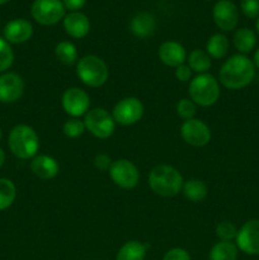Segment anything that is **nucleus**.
I'll return each mask as SVG.
<instances>
[{"mask_svg": "<svg viewBox=\"0 0 259 260\" xmlns=\"http://www.w3.org/2000/svg\"><path fill=\"white\" fill-rule=\"evenodd\" d=\"M255 78V66L246 55L231 56L223 62L218 73V83L226 89L239 90L248 86Z\"/></svg>", "mask_w": 259, "mask_h": 260, "instance_id": "f257e3e1", "label": "nucleus"}, {"mask_svg": "<svg viewBox=\"0 0 259 260\" xmlns=\"http://www.w3.org/2000/svg\"><path fill=\"white\" fill-rule=\"evenodd\" d=\"M183 184L182 174L170 165H156L149 174L150 188L160 197H174L182 190Z\"/></svg>", "mask_w": 259, "mask_h": 260, "instance_id": "f03ea898", "label": "nucleus"}, {"mask_svg": "<svg viewBox=\"0 0 259 260\" xmlns=\"http://www.w3.org/2000/svg\"><path fill=\"white\" fill-rule=\"evenodd\" d=\"M8 145L15 157L22 160L32 159L40 149V139L35 129L28 124H18L10 131Z\"/></svg>", "mask_w": 259, "mask_h": 260, "instance_id": "7ed1b4c3", "label": "nucleus"}, {"mask_svg": "<svg viewBox=\"0 0 259 260\" xmlns=\"http://www.w3.org/2000/svg\"><path fill=\"white\" fill-rule=\"evenodd\" d=\"M188 93L196 104L211 107L220 98V83L211 74H200L190 80Z\"/></svg>", "mask_w": 259, "mask_h": 260, "instance_id": "20e7f679", "label": "nucleus"}, {"mask_svg": "<svg viewBox=\"0 0 259 260\" xmlns=\"http://www.w3.org/2000/svg\"><path fill=\"white\" fill-rule=\"evenodd\" d=\"M76 74L81 83L90 88H99L108 80L109 69L99 56L86 55L76 63Z\"/></svg>", "mask_w": 259, "mask_h": 260, "instance_id": "39448f33", "label": "nucleus"}, {"mask_svg": "<svg viewBox=\"0 0 259 260\" xmlns=\"http://www.w3.org/2000/svg\"><path fill=\"white\" fill-rule=\"evenodd\" d=\"M84 124L94 137L102 140L111 137L116 129L113 116L104 108L89 109L84 118Z\"/></svg>", "mask_w": 259, "mask_h": 260, "instance_id": "423d86ee", "label": "nucleus"}, {"mask_svg": "<svg viewBox=\"0 0 259 260\" xmlns=\"http://www.w3.org/2000/svg\"><path fill=\"white\" fill-rule=\"evenodd\" d=\"M62 0H35L30 8L32 17L42 25H53L65 17Z\"/></svg>", "mask_w": 259, "mask_h": 260, "instance_id": "0eeeda50", "label": "nucleus"}, {"mask_svg": "<svg viewBox=\"0 0 259 260\" xmlns=\"http://www.w3.org/2000/svg\"><path fill=\"white\" fill-rule=\"evenodd\" d=\"M112 116L116 123L121 126H132L141 121L144 116V104L139 98L127 96V98L121 99L113 107Z\"/></svg>", "mask_w": 259, "mask_h": 260, "instance_id": "6e6552de", "label": "nucleus"}, {"mask_svg": "<svg viewBox=\"0 0 259 260\" xmlns=\"http://www.w3.org/2000/svg\"><path fill=\"white\" fill-rule=\"evenodd\" d=\"M108 172L112 182L122 189H134L140 182L139 169L127 159H118L112 162Z\"/></svg>", "mask_w": 259, "mask_h": 260, "instance_id": "1a4fd4ad", "label": "nucleus"}, {"mask_svg": "<svg viewBox=\"0 0 259 260\" xmlns=\"http://www.w3.org/2000/svg\"><path fill=\"white\" fill-rule=\"evenodd\" d=\"M236 246L239 250L248 255L259 254V218H251L246 221L238 230Z\"/></svg>", "mask_w": 259, "mask_h": 260, "instance_id": "9d476101", "label": "nucleus"}, {"mask_svg": "<svg viewBox=\"0 0 259 260\" xmlns=\"http://www.w3.org/2000/svg\"><path fill=\"white\" fill-rule=\"evenodd\" d=\"M182 139L188 145L202 147L211 141V129L203 121L197 118L188 119L183 122L180 127Z\"/></svg>", "mask_w": 259, "mask_h": 260, "instance_id": "9b49d317", "label": "nucleus"}, {"mask_svg": "<svg viewBox=\"0 0 259 260\" xmlns=\"http://www.w3.org/2000/svg\"><path fill=\"white\" fill-rule=\"evenodd\" d=\"M62 108L73 118L84 116L90 107V98L85 90L80 88H69L62 94Z\"/></svg>", "mask_w": 259, "mask_h": 260, "instance_id": "f8f14e48", "label": "nucleus"}, {"mask_svg": "<svg viewBox=\"0 0 259 260\" xmlns=\"http://www.w3.org/2000/svg\"><path fill=\"white\" fill-rule=\"evenodd\" d=\"M212 15L216 25L223 32L233 30L239 22V10L230 0H220L216 3Z\"/></svg>", "mask_w": 259, "mask_h": 260, "instance_id": "ddd939ff", "label": "nucleus"}, {"mask_svg": "<svg viewBox=\"0 0 259 260\" xmlns=\"http://www.w3.org/2000/svg\"><path fill=\"white\" fill-rule=\"evenodd\" d=\"M24 93V81L15 73H4L0 75V102L14 103Z\"/></svg>", "mask_w": 259, "mask_h": 260, "instance_id": "4468645a", "label": "nucleus"}, {"mask_svg": "<svg viewBox=\"0 0 259 260\" xmlns=\"http://www.w3.org/2000/svg\"><path fill=\"white\" fill-rule=\"evenodd\" d=\"M33 27L27 19H13L4 27V40L9 43H24L32 37Z\"/></svg>", "mask_w": 259, "mask_h": 260, "instance_id": "2eb2a0df", "label": "nucleus"}, {"mask_svg": "<svg viewBox=\"0 0 259 260\" xmlns=\"http://www.w3.org/2000/svg\"><path fill=\"white\" fill-rule=\"evenodd\" d=\"M157 55H159L160 61L164 65L170 66V68H178V66L183 65L184 61L187 60L185 48L175 41H167V42L163 43L159 47Z\"/></svg>", "mask_w": 259, "mask_h": 260, "instance_id": "dca6fc26", "label": "nucleus"}, {"mask_svg": "<svg viewBox=\"0 0 259 260\" xmlns=\"http://www.w3.org/2000/svg\"><path fill=\"white\" fill-rule=\"evenodd\" d=\"M63 29L70 37L84 38L90 30V22L83 13L71 12L63 17Z\"/></svg>", "mask_w": 259, "mask_h": 260, "instance_id": "f3484780", "label": "nucleus"}, {"mask_svg": "<svg viewBox=\"0 0 259 260\" xmlns=\"http://www.w3.org/2000/svg\"><path fill=\"white\" fill-rule=\"evenodd\" d=\"M30 170L42 180L53 179L58 174V162L48 155H36L30 161Z\"/></svg>", "mask_w": 259, "mask_h": 260, "instance_id": "a211bd4d", "label": "nucleus"}, {"mask_svg": "<svg viewBox=\"0 0 259 260\" xmlns=\"http://www.w3.org/2000/svg\"><path fill=\"white\" fill-rule=\"evenodd\" d=\"M131 32L139 38H147L154 35L156 28V20L155 17L150 13L142 12L135 15L130 23Z\"/></svg>", "mask_w": 259, "mask_h": 260, "instance_id": "6ab92c4d", "label": "nucleus"}, {"mask_svg": "<svg viewBox=\"0 0 259 260\" xmlns=\"http://www.w3.org/2000/svg\"><path fill=\"white\" fill-rule=\"evenodd\" d=\"M147 245L137 240H130L119 248L116 260H145Z\"/></svg>", "mask_w": 259, "mask_h": 260, "instance_id": "aec40b11", "label": "nucleus"}, {"mask_svg": "<svg viewBox=\"0 0 259 260\" xmlns=\"http://www.w3.org/2000/svg\"><path fill=\"white\" fill-rule=\"evenodd\" d=\"M256 45V36L250 28H240L234 35V46L241 55L251 52Z\"/></svg>", "mask_w": 259, "mask_h": 260, "instance_id": "412c9836", "label": "nucleus"}, {"mask_svg": "<svg viewBox=\"0 0 259 260\" xmlns=\"http://www.w3.org/2000/svg\"><path fill=\"white\" fill-rule=\"evenodd\" d=\"M229 47H230V42H229L228 37L221 33H215L208 38L207 43H206V52L212 58L218 60V58L225 57L226 53L229 52Z\"/></svg>", "mask_w": 259, "mask_h": 260, "instance_id": "4be33fe9", "label": "nucleus"}, {"mask_svg": "<svg viewBox=\"0 0 259 260\" xmlns=\"http://www.w3.org/2000/svg\"><path fill=\"white\" fill-rule=\"evenodd\" d=\"M183 194L190 202H201L207 197V185L201 179H189L183 184Z\"/></svg>", "mask_w": 259, "mask_h": 260, "instance_id": "5701e85b", "label": "nucleus"}, {"mask_svg": "<svg viewBox=\"0 0 259 260\" xmlns=\"http://www.w3.org/2000/svg\"><path fill=\"white\" fill-rule=\"evenodd\" d=\"M238 246L233 241H218L210 251V260H236Z\"/></svg>", "mask_w": 259, "mask_h": 260, "instance_id": "b1692460", "label": "nucleus"}, {"mask_svg": "<svg viewBox=\"0 0 259 260\" xmlns=\"http://www.w3.org/2000/svg\"><path fill=\"white\" fill-rule=\"evenodd\" d=\"M188 66L190 70L198 74H206L211 69V56L203 50H193L187 56Z\"/></svg>", "mask_w": 259, "mask_h": 260, "instance_id": "393cba45", "label": "nucleus"}, {"mask_svg": "<svg viewBox=\"0 0 259 260\" xmlns=\"http://www.w3.org/2000/svg\"><path fill=\"white\" fill-rule=\"evenodd\" d=\"M55 55L63 65H74L78 61V50L74 43L68 42V41L57 43L55 47Z\"/></svg>", "mask_w": 259, "mask_h": 260, "instance_id": "a878e982", "label": "nucleus"}, {"mask_svg": "<svg viewBox=\"0 0 259 260\" xmlns=\"http://www.w3.org/2000/svg\"><path fill=\"white\" fill-rule=\"evenodd\" d=\"M17 197V188L14 183L7 178H0V211L9 208Z\"/></svg>", "mask_w": 259, "mask_h": 260, "instance_id": "bb28decb", "label": "nucleus"}, {"mask_svg": "<svg viewBox=\"0 0 259 260\" xmlns=\"http://www.w3.org/2000/svg\"><path fill=\"white\" fill-rule=\"evenodd\" d=\"M13 61H14V53L10 47V43L0 37V74L7 71L13 65Z\"/></svg>", "mask_w": 259, "mask_h": 260, "instance_id": "cd10ccee", "label": "nucleus"}, {"mask_svg": "<svg viewBox=\"0 0 259 260\" xmlns=\"http://www.w3.org/2000/svg\"><path fill=\"white\" fill-rule=\"evenodd\" d=\"M85 124L84 121H80L79 118H70L63 123L62 132L65 136L70 137V139H76L80 137L81 135L85 132Z\"/></svg>", "mask_w": 259, "mask_h": 260, "instance_id": "c85d7f7f", "label": "nucleus"}, {"mask_svg": "<svg viewBox=\"0 0 259 260\" xmlns=\"http://www.w3.org/2000/svg\"><path fill=\"white\" fill-rule=\"evenodd\" d=\"M177 114L184 121H188V119L195 118L196 112H197V108H196V103L190 98H183L180 99L177 103Z\"/></svg>", "mask_w": 259, "mask_h": 260, "instance_id": "c756f323", "label": "nucleus"}, {"mask_svg": "<svg viewBox=\"0 0 259 260\" xmlns=\"http://www.w3.org/2000/svg\"><path fill=\"white\" fill-rule=\"evenodd\" d=\"M216 235L220 241H233L238 235V229L230 221H222L216 226Z\"/></svg>", "mask_w": 259, "mask_h": 260, "instance_id": "7c9ffc66", "label": "nucleus"}, {"mask_svg": "<svg viewBox=\"0 0 259 260\" xmlns=\"http://www.w3.org/2000/svg\"><path fill=\"white\" fill-rule=\"evenodd\" d=\"M240 7L245 17L250 19L259 17V0H241Z\"/></svg>", "mask_w": 259, "mask_h": 260, "instance_id": "2f4dec72", "label": "nucleus"}, {"mask_svg": "<svg viewBox=\"0 0 259 260\" xmlns=\"http://www.w3.org/2000/svg\"><path fill=\"white\" fill-rule=\"evenodd\" d=\"M163 260H190V255L184 249L174 248L165 253Z\"/></svg>", "mask_w": 259, "mask_h": 260, "instance_id": "473e14b6", "label": "nucleus"}, {"mask_svg": "<svg viewBox=\"0 0 259 260\" xmlns=\"http://www.w3.org/2000/svg\"><path fill=\"white\" fill-rule=\"evenodd\" d=\"M112 162L113 161L107 154H96L95 157H94V165L101 172H108L111 169Z\"/></svg>", "mask_w": 259, "mask_h": 260, "instance_id": "72a5a7b5", "label": "nucleus"}, {"mask_svg": "<svg viewBox=\"0 0 259 260\" xmlns=\"http://www.w3.org/2000/svg\"><path fill=\"white\" fill-rule=\"evenodd\" d=\"M175 78L182 81V83H185V81L190 80V78H192V70H190L189 66L183 63V65L175 68Z\"/></svg>", "mask_w": 259, "mask_h": 260, "instance_id": "f704fd0d", "label": "nucleus"}, {"mask_svg": "<svg viewBox=\"0 0 259 260\" xmlns=\"http://www.w3.org/2000/svg\"><path fill=\"white\" fill-rule=\"evenodd\" d=\"M86 0H62V4L65 9L71 10V12H78L79 9L85 5Z\"/></svg>", "mask_w": 259, "mask_h": 260, "instance_id": "c9c22d12", "label": "nucleus"}, {"mask_svg": "<svg viewBox=\"0 0 259 260\" xmlns=\"http://www.w3.org/2000/svg\"><path fill=\"white\" fill-rule=\"evenodd\" d=\"M253 63H254V66H255L256 69H259V48L255 51V53H254Z\"/></svg>", "mask_w": 259, "mask_h": 260, "instance_id": "e433bc0d", "label": "nucleus"}, {"mask_svg": "<svg viewBox=\"0 0 259 260\" xmlns=\"http://www.w3.org/2000/svg\"><path fill=\"white\" fill-rule=\"evenodd\" d=\"M4 161H5V152H4V150H3L2 147H0V168L3 167Z\"/></svg>", "mask_w": 259, "mask_h": 260, "instance_id": "4c0bfd02", "label": "nucleus"}, {"mask_svg": "<svg viewBox=\"0 0 259 260\" xmlns=\"http://www.w3.org/2000/svg\"><path fill=\"white\" fill-rule=\"evenodd\" d=\"M255 27H256V30H258V33H259V17L256 18V23H255Z\"/></svg>", "mask_w": 259, "mask_h": 260, "instance_id": "58836bf2", "label": "nucleus"}, {"mask_svg": "<svg viewBox=\"0 0 259 260\" xmlns=\"http://www.w3.org/2000/svg\"><path fill=\"white\" fill-rule=\"evenodd\" d=\"M8 2H10V0H0V5H3V4H7Z\"/></svg>", "mask_w": 259, "mask_h": 260, "instance_id": "ea45409f", "label": "nucleus"}, {"mask_svg": "<svg viewBox=\"0 0 259 260\" xmlns=\"http://www.w3.org/2000/svg\"><path fill=\"white\" fill-rule=\"evenodd\" d=\"M2 137H3V132H2V129H0V140H2Z\"/></svg>", "mask_w": 259, "mask_h": 260, "instance_id": "a19ab883", "label": "nucleus"}]
</instances>
